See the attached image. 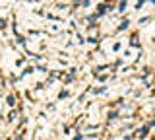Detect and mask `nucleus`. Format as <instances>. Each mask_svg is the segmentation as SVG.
Listing matches in <instances>:
<instances>
[{"label": "nucleus", "instance_id": "nucleus-1", "mask_svg": "<svg viewBox=\"0 0 155 140\" xmlns=\"http://www.w3.org/2000/svg\"><path fill=\"white\" fill-rule=\"evenodd\" d=\"M126 27H128V22H126V20H124L122 23H120V29H126Z\"/></svg>", "mask_w": 155, "mask_h": 140}]
</instances>
